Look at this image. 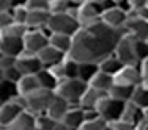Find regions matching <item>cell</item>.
Returning a JSON list of instances; mask_svg holds the SVG:
<instances>
[{"mask_svg": "<svg viewBox=\"0 0 148 130\" xmlns=\"http://www.w3.org/2000/svg\"><path fill=\"white\" fill-rule=\"evenodd\" d=\"M123 35V30L110 28L103 20L90 27H82L73 36L69 57L79 63H99L103 58L115 52Z\"/></svg>", "mask_w": 148, "mask_h": 130, "instance_id": "cell-1", "label": "cell"}, {"mask_svg": "<svg viewBox=\"0 0 148 130\" xmlns=\"http://www.w3.org/2000/svg\"><path fill=\"white\" fill-rule=\"evenodd\" d=\"M47 28L52 33H63V35H71V36H74L82 27H80L79 20H77L74 9L71 8V11H68V13L52 14Z\"/></svg>", "mask_w": 148, "mask_h": 130, "instance_id": "cell-2", "label": "cell"}, {"mask_svg": "<svg viewBox=\"0 0 148 130\" xmlns=\"http://www.w3.org/2000/svg\"><path fill=\"white\" fill-rule=\"evenodd\" d=\"M87 88H88V85L85 82H82L80 79H65L58 83L55 94H58L60 97L68 100L71 105H79Z\"/></svg>", "mask_w": 148, "mask_h": 130, "instance_id": "cell-3", "label": "cell"}, {"mask_svg": "<svg viewBox=\"0 0 148 130\" xmlns=\"http://www.w3.org/2000/svg\"><path fill=\"white\" fill-rule=\"evenodd\" d=\"M54 96H55V91H49V89H43L41 88V89H38V91H35V93L24 97V100H25V110L33 113L35 116L46 114Z\"/></svg>", "mask_w": 148, "mask_h": 130, "instance_id": "cell-4", "label": "cell"}, {"mask_svg": "<svg viewBox=\"0 0 148 130\" xmlns=\"http://www.w3.org/2000/svg\"><path fill=\"white\" fill-rule=\"evenodd\" d=\"M52 31L49 28H43V30H32L24 36V47H25V53L30 55H38L43 49H46L49 45V38H51Z\"/></svg>", "mask_w": 148, "mask_h": 130, "instance_id": "cell-5", "label": "cell"}, {"mask_svg": "<svg viewBox=\"0 0 148 130\" xmlns=\"http://www.w3.org/2000/svg\"><path fill=\"white\" fill-rule=\"evenodd\" d=\"M115 55L120 58L123 64H140L139 57H137V39H134L129 35H123L121 39L118 41L115 47Z\"/></svg>", "mask_w": 148, "mask_h": 130, "instance_id": "cell-6", "label": "cell"}, {"mask_svg": "<svg viewBox=\"0 0 148 130\" xmlns=\"http://www.w3.org/2000/svg\"><path fill=\"white\" fill-rule=\"evenodd\" d=\"M24 111H25V100L22 96H17L8 102H2L0 104V127H8Z\"/></svg>", "mask_w": 148, "mask_h": 130, "instance_id": "cell-7", "label": "cell"}, {"mask_svg": "<svg viewBox=\"0 0 148 130\" xmlns=\"http://www.w3.org/2000/svg\"><path fill=\"white\" fill-rule=\"evenodd\" d=\"M125 102H120V100H115L112 99L110 96H104L103 99L99 100L96 107V111L99 113L101 118H104L107 122H114V121H118L123 114V110H125Z\"/></svg>", "mask_w": 148, "mask_h": 130, "instance_id": "cell-8", "label": "cell"}, {"mask_svg": "<svg viewBox=\"0 0 148 130\" xmlns=\"http://www.w3.org/2000/svg\"><path fill=\"white\" fill-rule=\"evenodd\" d=\"M114 79H115V83H118V85H125V86H131V88H136V86L142 85V83L145 82L142 69H140V64L123 66V69L114 77Z\"/></svg>", "mask_w": 148, "mask_h": 130, "instance_id": "cell-9", "label": "cell"}, {"mask_svg": "<svg viewBox=\"0 0 148 130\" xmlns=\"http://www.w3.org/2000/svg\"><path fill=\"white\" fill-rule=\"evenodd\" d=\"M101 16H103V11H101L99 5L93 2H88L76 8V17L79 20L80 27H90L101 22Z\"/></svg>", "mask_w": 148, "mask_h": 130, "instance_id": "cell-10", "label": "cell"}, {"mask_svg": "<svg viewBox=\"0 0 148 130\" xmlns=\"http://www.w3.org/2000/svg\"><path fill=\"white\" fill-rule=\"evenodd\" d=\"M123 31L137 41H147L148 39V22L143 20L142 17H139L132 11V13H129L128 22H126Z\"/></svg>", "mask_w": 148, "mask_h": 130, "instance_id": "cell-11", "label": "cell"}, {"mask_svg": "<svg viewBox=\"0 0 148 130\" xmlns=\"http://www.w3.org/2000/svg\"><path fill=\"white\" fill-rule=\"evenodd\" d=\"M25 53L24 47V38L10 36V35H0V55H8V57H21Z\"/></svg>", "mask_w": 148, "mask_h": 130, "instance_id": "cell-12", "label": "cell"}, {"mask_svg": "<svg viewBox=\"0 0 148 130\" xmlns=\"http://www.w3.org/2000/svg\"><path fill=\"white\" fill-rule=\"evenodd\" d=\"M16 66L22 75H36L40 71L44 69L38 55H30V53H22L21 57H17Z\"/></svg>", "mask_w": 148, "mask_h": 130, "instance_id": "cell-13", "label": "cell"}, {"mask_svg": "<svg viewBox=\"0 0 148 130\" xmlns=\"http://www.w3.org/2000/svg\"><path fill=\"white\" fill-rule=\"evenodd\" d=\"M128 17H129V13L123 11L118 6H114V8H110V9H107V11L103 13L101 20H103L107 27H110V28L123 30L126 25V22H128Z\"/></svg>", "mask_w": 148, "mask_h": 130, "instance_id": "cell-14", "label": "cell"}, {"mask_svg": "<svg viewBox=\"0 0 148 130\" xmlns=\"http://www.w3.org/2000/svg\"><path fill=\"white\" fill-rule=\"evenodd\" d=\"M73 105L69 104L68 100H65L63 97H60L58 94H55L54 99H52L51 105H49L47 111H46V114L51 116L52 119H55V121L62 122L63 118L66 116V113L69 111V108H71Z\"/></svg>", "mask_w": 148, "mask_h": 130, "instance_id": "cell-15", "label": "cell"}, {"mask_svg": "<svg viewBox=\"0 0 148 130\" xmlns=\"http://www.w3.org/2000/svg\"><path fill=\"white\" fill-rule=\"evenodd\" d=\"M84 122H85V110L79 105H73L66 116L63 118L62 124H65L71 130H79L84 125Z\"/></svg>", "mask_w": 148, "mask_h": 130, "instance_id": "cell-16", "label": "cell"}, {"mask_svg": "<svg viewBox=\"0 0 148 130\" xmlns=\"http://www.w3.org/2000/svg\"><path fill=\"white\" fill-rule=\"evenodd\" d=\"M66 57H68V55H65L63 52H60L58 49L52 47L51 44H49L47 47L43 49V50L38 53V58L41 60V63H43L44 68H52V66L62 63Z\"/></svg>", "mask_w": 148, "mask_h": 130, "instance_id": "cell-17", "label": "cell"}, {"mask_svg": "<svg viewBox=\"0 0 148 130\" xmlns=\"http://www.w3.org/2000/svg\"><path fill=\"white\" fill-rule=\"evenodd\" d=\"M51 13L47 9H36V11L29 13V19H27V27L32 30H43L49 27V20H51Z\"/></svg>", "mask_w": 148, "mask_h": 130, "instance_id": "cell-18", "label": "cell"}, {"mask_svg": "<svg viewBox=\"0 0 148 130\" xmlns=\"http://www.w3.org/2000/svg\"><path fill=\"white\" fill-rule=\"evenodd\" d=\"M6 129L8 130H36V116L25 110Z\"/></svg>", "mask_w": 148, "mask_h": 130, "instance_id": "cell-19", "label": "cell"}, {"mask_svg": "<svg viewBox=\"0 0 148 130\" xmlns=\"http://www.w3.org/2000/svg\"><path fill=\"white\" fill-rule=\"evenodd\" d=\"M104 96H107V93H101V91H98V89H95V88L88 86V88H87V91L84 93L82 99H80L79 107H82L84 110H96L99 100L103 99Z\"/></svg>", "mask_w": 148, "mask_h": 130, "instance_id": "cell-20", "label": "cell"}, {"mask_svg": "<svg viewBox=\"0 0 148 130\" xmlns=\"http://www.w3.org/2000/svg\"><path fill=\"white\" fill-rule=\"evenodd\" d=\"M16 85H17V93L22 97L29 96V94L35 93V91H38V89H41L40 80H38L36 75H22Z\"/></svg>", "mask_w": 148, "mask_h": 130, "instance_id": "cell-21", "label": "cell"}, {"mask_svg": "<svg viewBox=\"0 0 148 130\" xmlns=\"http://www.w3.org/2000/svg\"><path fill=\"white\" fill-rule=\"evenodd\" d=\"M98 66H99V71L109 74V75H112V77H115L123 69L125 64L120 61V58L115 53H110V55H107L106 58L101 60V61L98 63Z\"/></svg>", "mask_w": 148, "mask_h": 130, "instance_id": "cell-22", "label": "cell"}, {"mask_svg": "<svg viewBox=\"0 0 148 130\" xmlns=\"http://www.w3.org/2000/svg\"><path fill=\"white\" fill-rule=\"evenodd\" d=\"M114 83H115L114 77L109 75V74H106V72H103V71H99L96 75L93 77V79L90 80L88 86L95 88V89H98V91H101V93H107L109 94V91L112 89Z\"/></svg>", "mask_w": 148, "mask_h": 130, "instance_id": "cell-23", "label": "cell"}, {"mask_svg": "<svg viewBox=\"0 0 148 130\" xmlns=\"http://www.w3.org/2000/svg\"><path fill=\"white\" fill-rule=\"evenodd\" d=\"M49 44L52 47L58 49L65 55H69L73 49V36L71 35H63V33H52L49 38Z\"/></svg>", "mask_w": 148, "mask_h": 130, "instance_id": "cell-24", "label": "cell"}, {"mask_svg": "<svg viewBox=\"0 0 148 130\" xmlns=\"http://www.w3.org/2000/svg\"><path fill=\"white\" fill-rule=\"evenodd\" d=\"M142 118H143L142 108H139L136 104H132V102H126L125 110H123V114L120 119H123V121L129 122V124H132V125H137L142 121Z\"/></svg>", "mask_w": 148, "mask_h": 130, "instance_id": "cell-25", "label": "cell"}, {"mask_svg": "<svg viewBox=\"0 0 148 130\" xmlns=\"http://www.w3.org/2000/svg\"><path fill=\"white\" fill-rule=\"evenodd\" d=\"M134 89L136 88H131V86H125V85H118V83H114L112 89L109 91V96L115 100H120V102H131L132 99V94H134Z\"/></svg>", "mask_w": 148, "mask_h": 130, "instance_id": "cell-26", "label": "cell"}, {"mask_svg": "<svg viewBox=\"0 0 148 130\" xmlns=\"http://www.w3.org/2000/svg\"><path fill=\"white\" fill-rule=\"evenodd\" d=\"M36 77H38V80H40V85L43 89H49V91H55L57 89V86H58V80L55 79V75L52 74L51 71H49L47 68H44L43 71H40L36 74Z\"/></svg>", "mask_w": 148, "mask_h": 130, "instance_id": "cell-27", "label": "cell"}, {"mask_svg": "<svg viewBox=\"0 0 148 130\" xmlns=\"http://www.w3.org/2000/svg\"><path fill=\"white\" fill-rule=\"evenodd\" d=\"M131 102L136 104L139 108H142V110H147L148 108V88L143 85V83L139 86H136Z\"/></svg>", "mask_w": 148, "mask_h": 130, "instance_id": "cell-28", "label": "cell"}, {"mask_svg": "<svg viewBox=\"0 0 148 130\" xmlns=\"http://www.w3.org/2000/svg\"><path fill=\"white\" fill-rule=\"evenodd\" d=\"M98 72H99V66H98V63H80L79 79L88 85L90 80L93 79Z\"/></svg>", "mask_w": 148, "mask_h": 130, "instance_id": "cell-29", "label": "cell"}, {"mask_svg": "<svg viewBox=\"0 0 148 130\" xmlns=\"http://www.w3.org/2000/svg\"><path fill=\"white\" fill-rule=\"evenodd\" d=\"M0 91H2V94H0V100L2 102H8L19 96L17 85L11 82H6V80H0Z\"/></svg>", "mask_w": 148, "mask_h": 130, "instance_id": "cell-30", "label": "cell"}, {"mask_svg": "<svg viewBox=\"0 0 148 130\" xmlns=\"http://www.w3.org/2000/svg\"><path fill=\"white\" fill-rule=\"evenodd\" d=\"M73 5L69 0H51L49 2V13L51 14H62L71 11Z\"/></svg>", "mask_w": 148, "mask_h": 130, "instance_id": "cell-31", "label": "cell"}, {"mask_svg": "<svg viewBox=\"0 0 148 130\" xmlns=\"http://www.w3.org/2000/svg\"><path fill=\"white\" fill-rule=\"evenodd\" d=\"M22 77L21 71L17 69V66H11V68H5V69H0V80H6V82H11V83H17Z\"/></svg>", "mask_w": 148, "mask_h": 130, "instance_id": "cell-32", "label": "cell"}, {"mask_svg": "<svg viewBox=\"0 0 148 130\" xmlns=\"http://www.w3.org/2000/svg\"><path fill=\"white\" fill-rule=\"evenodd\" d=\"M60 124L58 121L52 119L47 114H40L36 116V130H55Z\"/></svg>", "mask_w": 148, "mask_h": 130, "instance_id": "cell-33", "label": "cell"}, {"mask_svg": "<svg viewBox=\"0 0 148 130\" xmlns=\"http://www.w3.org/2000/svg\"><path fill=\"white\" fill-rule=\"evenodd\" d=\"M110 122H107L104 118H96V119H90V121H85L84 125L79 130H106L109 127Z\"/></svg>", "mask_w": 148, "mask_h": 130, "instance_id": "cell-34", "label": "cell"}, {"mask_svg": "<svg viewBox=\"0 0 148 130\" xmlns=\"http://www.w3.org/2000/svg\"><path fill=\"white\" fill-rule=\"evenodd\" d=\"M27 31H29V27L27 25H22V24H13V25L6 27V28L0 30V35H10V36L24 38Z\"/></svg>", "mask_w": 148, "mask_h": 130, "instance_id": "cell-35", "label": "cell"}, {"mask_svg": "<svg viewBox=\"0 0 148 130\" xmlns=\"http://www.w3.org/2000/svg\"><path fill=\"white\" fill-rule=\"evenodd\" d=\"M13 17H14L16 24H22V25H27V19H29V13L30 9L27 6H14L11 9Z\"/></svg>", "mask_w": 148, "mask_h": 130, "instance_id": "cell-36", "label": "cell"}, {"mask_svg": "<svg viewBox=\"0 0 148 130\" xmlns=\"http://www.w3.org/2000/svg\"><path fill=\"white\" fill-rule=\"evenodd\" d=\"M49 71L55 75V79L58 80V82H62V80L66 79V68H65V60H63L62 63H58V64L52 66V68H47Z\"/></svg>", "mask_w": 148, "mask_h": 130, "instance_id": "cell-37", "label": "cell"}, {"mask_svg": "<svg viewBox=\"0 0 148 130\" xmlns=\"http://www.w3.org/2000/svg\"><path fill=\"white\" fill-rule=\"evenodd\" d=\"M13 24H16V22H14L11 9H8V11H0V30L6 28V27L13 25Z\"/></svg>", "mask_w": 148, "mask_h": 130, "instance_id": "cell-38", "label": "cell"}, {"mask_svg": "<svg viewBox=\"0 0 148 130\" xmlns=\"http://www.w3.org/2000/svg\"><path fill=\"white\" fill-rule=\"evenodd\" d=\"M137 57H139L140 63L148 58V43L147 41H137Z\"/></svg>", "mask_w": 148, "mask_h": 130, "instance_id": "cell-39", "label": "cell"}, {"mask_svg": "<svg viewBox=\"0 0 148 130\" xmlns=\"http://www.w3.org/2000/svg\"><path fill=\"white\" fill-rule=\"evenodd\" d=\"M110 125H112L115 130H134V129H136V125L129 124V122L123 121V119H118V121L110 122Z\"/></svg>", "mask_w": 148, "mask_h": 130, "instance_id": "cell-40", "label": "cell"}, {"mask_svg": "<svg viewBox=\"0 0 148 130\" xmlns=\"http://www.w3.org/2000/svg\"><path fill=\"white\" fill-rule=\"evenodd\" d=\"M16 60L14 57H8V55H0V69H5V68H11V66L16 64Z\"/></svg>", "mask_w": 148, "mask_h": 130, "instance_id": "cell-41", "label": "cell"}, {"mask_svg": "<svg viewBox=\"0 0 148 130\" xmlns=\"http://www.w3.org/2000/svg\"><path fill=\"white\" fill-rule=\"evenodd\" d=\"M129 5H131L132 11H137V9L148 5V0H129Z\"/></svg>", "mask_w": 148, "mask_h": 130, "instance_id": "cell-42", "label": "cell"}, {"mask_svg": "<svg viewBox=\"0 0 148 130\" xmlns=\"http://www.w3.org/2000/svg\"><path fill=\"white\" fill-rule=\"evenodd\" d=\"M13 9V0H0V11Z\"/></svg>", "mask_w": 148, "mask_h": 130, "instance_id": "cell-43", "label": "cell"}, {"mask_svg": "<svg viewBox=\"0 0 148 130\" xmlns=\"http://www.w3.org/2000/svg\"><path fill=\"white\" fill-rule=\"evenodd\" d=\"M139 17H142L143 20H147L148 22V6H143V8H140V9H137V11H134Z\"/></svg>", "mask_w": 148, "mask_h": 130, "instance_id": "cell-44", "label": "cell"}, {"mask_svg": "<svg viewBox=\"0 0 148 130\" xmlns=\"http://www.w3.org/2000/svg\"><path fill=\"white\" fill-rule=\"evenodd\" d=\"M140 69H142V74H143V79L148 80V58L143 60L142 63H140Z\"/></svg>", "mask_w": 148, "mask_h": 130, "instance_id": "cell-45", "label": "cell"}, {"mask_svg": "<svg viewBox=\"0 0 148 130\" xmlns=\"http://www.w3.org/2000/svg\"><path fill=\"white\" fill-rule=\"evenodd\" d=\"M136 129L137 130H148V121L147 119H142V121L136 125Z\"/></svg>", "mask_w": 148, "mask_h": 130, "instance_id": "cell-46", "label": "cell"}, {"mask_svg": "<svg viewBox=\"0 0 148 130\" xmlns=\"http://www.w3.org/2000/svg\"><path fill=\"white\" fill-rule=\"evenodd\" d=\"M69 2H71L73 6H82V5H85V3H88L90 0H69Z\"/></svg>", "mask_w": 148, "mask_h": 130, "instance_id": "cell-47", "label": "cell"}, {"mask_svg": "<svg viewBox=\"0 0 148 130\" xmlns=\"http://www.w3.org/2000/svg\"><path fill=\"white\" fill-rule=\"evenodd\" d=\"M55 130H71V129H69V127H66L65 124H62V122H60V124L57 125V129H55Z\"/></svg>", "mask_w": 148, "mask_h": 130, "instance_id": "cell-48", "label": "cell"}, {"mask_svg": "<svg viewBox=\"0 0 148 130\" xmlns=\"http://www.w3.org/2000/svg\"><path fill=\"white\" fill-rule=\"evenodd\" d=\"M142 119H147V121H148V108H147V110H143V118Z\"/></svg>", "mask_w": 148, "mask_h": 130, "instance_id": "cell-49", "label": "cell"}, {"mask_svg": "<svg viewBox=\"0 0 148 130\" xmlns=\"http://www.w3.org/2000/svg\"><path fill=\"white\" fill-rule=\"evenodd\" d=\"M90 2H93V3H103V2H106V0H90Z\"/></svg>", "mask_w": 148, "mask_h": 130, "instance_id": "cell-50", "label": "cell"}, {"mask_svg": "<svg viewBox=\"0 0 148 130\" xmlns=\"http://www.w3.org/2000/svg\"><path fill=\"white\" fill-rule=\"evenodd\" d=\"M106 130H115V129H114V127H112V125H110V124H109V127H107V129H106Z\"/></svg>", "mask_w": 148, "mask_h": 130, "instance_id": "cell-51", "label": "cell"}, {"mask_svg": "<svg viewBox=\"0 0 148 130\" xmlns=\"http://www.w3.org/2000/svg\"><path fill=\"white\" fill-rule=\"evenodd\" d=\"M143 85H145V86L148 88V80H145V82H143Z\"/></svg>", "mask_w": 148, "mask_h": 130, "instance_id": "cell-52", "label": "cell"}, {"mask_svg": "<svg viewBox=\"0 0 148 130\" xmlns=\"http://www.w3.org/2000/svg\"><path fill=\"white\" fill-rule=\"evenodd\" d=\"M2 130H8V129H6V127H2Z\"/></svg>", "mask_w": 148, "mask_h": 130, "instance_id": "cell-53", "label": "cell"}, {"mask_svg": "<svg viewBox=\"0 0 148 130\" xmlns=\"http://www.w3.org/2000/svg\"><path fill=\"white\" fill-rule=\"evenodd\" d=\"M147 43H148V39H147Z\"/></svg>", "mask_w": 148, "mask_h": 130, "instance_id": "cell-54", "label": "cell"}, {"mask_svg": "<svg viewBox=\"0 0 148 130\" xmlns=\"http://www.w3.org/2000/svg\"><path fill=\"white\" fill-rule=\"evenodd\" d=\"M147 6H148V5H147Z\"/></svg>", "mask_w": 148, "mask_h": 130, "instance_id": "cell-55", "label": "cell"}]
</instances>
